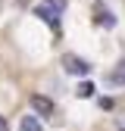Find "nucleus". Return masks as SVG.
<instances>
[{"label":"nucleus","instance_id":"1","mask_svg":"<svg viewBox=\"0 0 125 131\" xmlns=\"http://www.w3.org/2000/svg\"><path fill=\"white\" fill-rule=\"evenodd\" d=\"M62 6H66V0H44V3L38 6V16H41L44 22H50V28H59Z\"/></svg>","mask_w":125,"mask_h":131},{"label":"nucleus","instance_id":"2","mask_svg":"<svg viewBox=\"0 0 125 131\" xmlns=\"http://www.w3.org/2000/svg\"><path fill=\"white\" fill-rule=\"evenodd\" d=\"M62 69H66L69 75H88V72H91V62H85L81 56L66 53V56H62Z\"/></svg>","mask_w":125,"mask_h":131},{"label":"nucleus","instance_id":"3","mask_svg":"<svg viewBox=\"0 0 125 131\" xmlns=\"http://www.w3.org/2000/svg\"><path fill=\"white\" fill-rule=\"evenodd\" d=\"M31 106H35L38 112H44V116H50V112H53V103L47 100V97H41V94H35V97H31Z\"/></svg>","mask_w":125,"mask_h":131},{"label":"nucleus","instance_id":"4","mask_svg":"<svg viewBox=\"0 0 125 131\" xmlns=\"http://www.w3.org/2000/svg\"><path fill=\"white\" fill-rule=\"evenodd\" d=\"M97 25H103V28H113V25H116V16L109 13V9H103V6H97Z\"/></svg>","mask_w":125,"mask_h":131},{"label":"nucleus","instance_id":"5","mask_svg":"<svg viewBox=\"0 0 125 131\" xmlns=\"http://www.w3.org/2000/svg\"><path fill=\"white\" fill-rule=\"evenodd\" d=\"M19 128H22V131H44V128H41V122H38V119H35V116H25V119H22V125H19Z\"/></svg>","mask_w":125,"mask_h":131},{"label":"nucleus","instance_id":"6","mask_svg":"<svg viewBox=\"0 0 125 131\" xmlns=\"http://www.w3.org/2000/svg\"><path fill=\"white\" fill-rule=\"evenodd\" d=\"M109 81H113V84H125V59H122V66H119V69L109 75Z\"/></svg>","mask_w":125,"mask_h":131},{"label":"nucleus","instance_id":"7","mask_svg":"<svg viewBox=\"0 0 125 131\" xmlns=\"http://www.w3.org/2000/svg\"><path fill=\"white\" fill-rule=\"evenodd\" d=\"M75 94H78V97H91V94H94V84H88V81H81V84L75 88Z\"/></svg>","mask_w":125,"mask_h":131},{"label":"nucleus","instance_id":"8","mask_svg":"<svg viewBox=\"0 0 125 131\" xmlns=\"http://www.w3.org/2000/svg\"><path fill=\"white\" fill-rule=\"evenodd\" d=\"M0 131H9V125H6V119L0 116Z\"/></svg>","mask_w":125,"mask_h":131}]
</instances>
